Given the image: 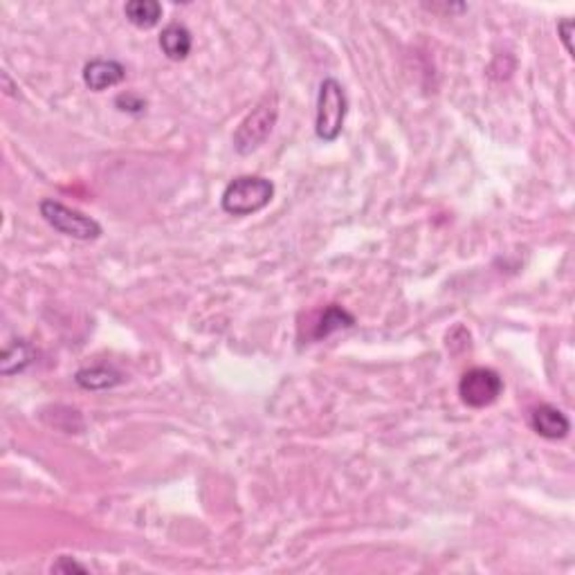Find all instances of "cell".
<instances>
[{
    "label": "cell",
    "instance_id": "cell-5",
    "mask_svg": "<svg viewBox=\"0 0 575 575\" xmlns=\"http://www.w3.org/2000/svg\"><path fill=\"white\" fill-rule=\"evenodd\" d=\"M501 391H504L501 375L495 369H486V366H474V369L465 371L461 382H458V396L472 409L495 405L499 400Z\"/></svg>",
    "mask_w": 575,
    "mask_h": 575
},
{
    "label": "cell",
    "instance_id": "cell-2",
    "mask_svg": "<svg viewBox=\"0 0 575 575\" xmlns=\"http://www.w3.org/2000/svg\"><path fill=\"white\" fill-rule=\"evenodd\" d=\"M349 112V97L344 86L333 77L319 84L317 93V115H315V133L319 140L335 142L344 131Z\"/></svg>",
    "mask_w": 575,
    "mask_h": 575
},
{
    "label": "cell",
    "instance_id": "cell-14",
    "mask_svg": "<svg viewBox=\"0 0 575 575\" xmlns=\"http://www.w3.org/2000/svg\"><path fill=\"white\" fill-rule=\"evenodd\" d=\"M52 571H56V573H86L88 569L72 560V557H59V562L52 566Z\"/></svg>",
    "mask_w": 575,
    "mask_h": 575
},
{
    "label": "cell",
    "instance_id": "cell-11",
    "mask_svg": "<svg viewBox=\"0 0 575 575\" xmlns=\"http://www.w3.org/2000/svg\"><path fill=\"white\" fill-rule=\"evenodd\" d=\"M34 360V349L29 347L25 340H14L7 344L3 351V360H0V371L3 375H14L28 369Z\"/></svg>",
    "mask_w": 575,
    "mask_h": 575
},
{
    "label": "cell",
    "instance_id": "cell-15",
    "mask_svg": "<svg viewBox=\"0 0 575 575\" xmlns=\"http://www.w3.org/2000/svg\"><path fill=\"white\" fill-rule=\"evenodd\" d=\"M557 34H560V38H562V43H564L566 52H569V54H573V45H571V34H573V21L562 19L560 23H557Z\"/></svg>",
    "mask_w": 575,
    "mask_h": 575
},
{
    "label": "cell",
    "instance_id": "cell-9",
    "mask_svg": "<svg viewBox=\"0 0 575 575\" xmlns=\"http://www.w3.org/2000/svg\"><path fill=\"white\" fill-rule=\"evenodd\" d=\"M122 374L112 366H90V369L77 371L75 382L86 391H106V389L122 384Z\"/></svg>",
    "mask_w": 575,
    "mask_h": 575
},
{
    "label": "cell",
    "instance_id": "cell-10",
    "mask_svg": "<svg viewBox=\"0 0 575 575\" xmlns=\"http://www.w3.org/2000/svg\"><path fill=\"white\" fill-rule=\"evenodd\" d=\"M128 23L136 25L140 29H151L160 23L162 19V5L158 0H131L124 7Z\"/></svg>",
    "mask_w": 575,
    "mask_h": 575
},
{
    "label": "cell",
    "instance_id": "cell-13",
    "mask_svg": "<svg viewBox=\"0 0 575 575\" xmlns=\"http://www.w3.org/2000/svg\"><path fill=\"white\" fill-rule=\"evenodd\" d=\"M115 106H118L122 112H133V115H140V112L146 111L144 99L137 97V94H131V93L119 94V97L115 99Z\"/></svg>",
    "mask_w": 575,
    "mask_h": 575
},
{
    "label": "cell",
    "instance_id": "cell-12",
    "mask_svg": "<svg viewBox=\"0 0 575 575\" xmlns=\"http://www.w3.org/2000/svg\"><path fill=\"white\" fill-rule=\"evenodd\" d=\"M356 324V317H353L349 310H344L341 306H328L326 310L319 317L317 328H315V340H322V337H328L331 333L341 331V328H351Z\"/></svg>",
    "mask_w": 575,
    "mask_h": 575
},
{
    "label": "cell",
    "instance_id": "cell-3",
    "mask_svg": "<svg viewBox=\"0 0 575 575\" xmlns=\"http://www.w3.org/2000/svg\"><path fill=\"white\" fill-rule=\"evenodd\" d=\"M276 118H279V97L276 93H267L257 106L252 108L248 118L239 124L234 133V149L236 153L250 155L263 146V142L270 137L275 128Z\"/></svg>",
    "mask_w": 575,
    "mask_h": 575
},
{
    "label": "cell",
    "instance_id": "cell-1",
    "mask_svg": "<svg viewBox=\"0 0 575 575\" xmlns=\"http://www.w3.org/2000/svg\"><path fill=\"white\" fill-rule=\"evenodd\" d=\"M275 185L261 176H239L225 187L220 207L229 216H252L270 205Z\"/></svg>",
    "mask_w": 575,
    "mask_h": 575
},
{
    "label": "cell",
    "instance_id": "cell-4",
    "mask_svg": "<svg viewBox=\"0 0 575 575\" xmlns=\"http://www.w3.org/2000/svg\"><path fill=\"white\" fill-rule=\"evenodd\" d=\"M38 211H41L43 220L52 229H56L59 234L70 236L75 241H97L103 234L102 225L93 216L84 214L79 209H72V207L63 205L59 201H52V198L41 201Z\"/></svg>",
    "mask_w": 575,
    "mask_h": 575
},
{
    "label": "cell",
    "instance_id": "cell-6",
    "mask_svg": "<svg viewBox=\"0 0 575 575\" xmlns=\"http://www.w3.org/2000/svg\"><path fill=\"white\" fill-rule=\"evenodd\" d=\"M127 79V68L115 59H93L84 66V84L93 93L112 88Z\"/></svg>",
    "mask_w": 575,
    "mask_h": 575
},
{
    "label": "cell",
    "instance_id": "cell-7",
    "mask_svg": "<svg viewBox=\"0 0 575 575\" xmlns=\"http://www.w3.org/2000/svg\"><path fill=\"white\" fill-rule=\"evenodd\" d=\"M530 427L538 431L542 439L548 440H562L569 436L571 421L562 409L555 405H539L530 412Z\"/></svg>",
    "mask_w": 575,
    "mask_h": 575
},
{
    "label": "cell",
    "instance_id": "cell-8",
    "mask_svg": "<svg viewBox=\"0 0 575 575\" xmlns=\"http://www.w3.org/2000/svg\"><path fill=\"white\" fill-rule=\"evenodd\" d=\"M192 32L180 23L167 25V28L162 29V34H160V50H162L164 56L171 59V62H185L189 56V52H192Z\"/></svg>",
    "mask_w": 575,
    "mask_h": 575
}]
</instances>
